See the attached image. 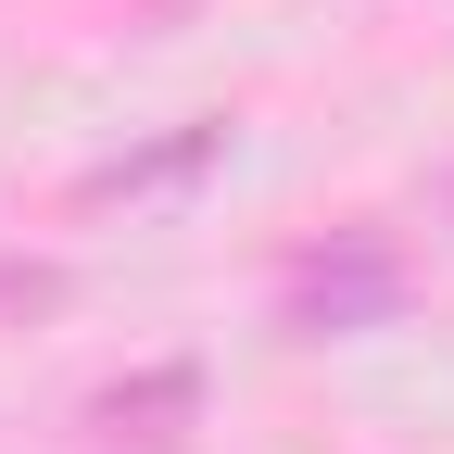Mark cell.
<instances>
[{
  "label": "cell",
  "mask_w": 454,
  "mask_h": 454,
  "mask_svg": "<svg viewBox=\"0 0 454 454\" xmlns=\"http://www.w3.org/2000/svg\"><path fill=\"white\" fill-rule=\"evenodd\" d=\"M152 13H177V0H152Z\"/></svg>",
  "instance_id": "obj_5"
},
{
  "label": "cell",
  "mask_w": 454,
  "mask_h": 454,
  "mask_svg": "<svg viewBox=\"0 0 454 454\" xmlns=\"http://www.w3.org/2000/svg\"><path fill=\"white\" fill-rule=\"evenodd\" d=\"M26 303H64V265H0V316H26Z\"/></svg>",
  "instance_id": "obj_4"
},
{
  "label": "cell",
  "mask_w": 454,
  "mask_h": 454,
  "mask_svg": "<svg viewBox=\"0 0 454 454\" xmlns=\"http://www.w3.org/2000/svg\"><path fill=\"white\" fill-rule=\"evenodd\" d=\"M190 417H202V366H139V379H114L101 404H89V429L114 454H177Z\"/></svg>",
  "instance_id": "obj_2"
},
{
  "label": "cell",
  "mask_w": 454,
  "mask_h": 454,
  "mask_svg": "<svg viewBox=\"0 0 454 454\" xmlns=\"http://www.w3.org/2000/svg\"><path fill=\"white\" fill-rule=\"evenodd\" d=\"M215 152H227V127H177L164 152H127V164H101V177H89V202H152V190H177V177H202Z\"/></svg>",
  "instance_id": "obj_3"
},
{
  "label": "cell",
  "mask_w": 454,
  "mask_h": 454,
  "mask_svg": "<svg viewBox=\"0 0 454 454\" xmlns=\"http://www.w3.org/2000/svg\"><path fill=\"white\" fill-rule=\"evenodd\" d=\"M379 316H404V253H391V240H340V253H303L291 265V328L303 340L379 328Z\"/></svg>",
  "instance_id": "obj_1"
}]
</instances>
